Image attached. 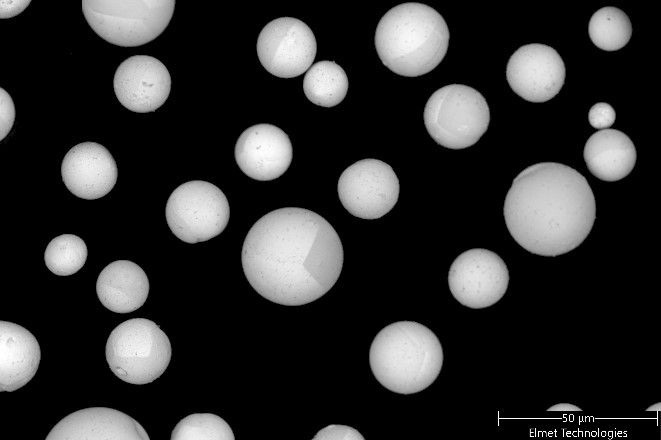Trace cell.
I'll return each mask as SVG.
<instances>
[{
	"mask_svg": "<svg viewBox=\"0 0 661 440\" xmlns=\"http://www.w3.org/2000/svg\"><path fill=\"white\" fill-rule=\"evenodd\" d=\"M343 246L332 225L299 207L273 210L257 220L242 247L244 274L265 299L300 306L326 294L343 267Z\"/></svg>",
	"mask_w": 661,
	"mask_h": 440,
	"instance_id": "obj_1",
	"label": "cell"
},
{
	"mask_svg": "<svg viewBox=\"0 0 661 440\" xmlns=\"http://www.w3.org/2000/svg\"><path fill=\"white\" fill-rule=\"evenodd\" d=\"M503 214L513 239L528 252L555 257L577 248L596 219L586 178L574 168L541 162L521 171L507 192Z\"/></svg>",
	"mask_w": 661,
	"mask_h": 440,
	"instance_id": "obj_2",
	"label": "cell"
},
{
	"mask_svg": "<svg viewBox=\"0 0 661 440\" xmlns=\"http://www.w3.org/2000/svg\"><path fill=\"white\" fill-rule=\"evenodd\" d=\"M449 38L448 26L439 12L426 4L408 2L382 16L374 42L381 62L389 70L418 77L441 63Z\"/></svg>",
	"mask_w": 661,
	"mask_h": 440,
	"instance_id": "obj_3",
	"label": "cell"
},
{
	"mask_svg": "<svg viewBox=\"0 0 661 440\" xmlns=\"http://www.w3.org/2000/svg\"><path fill=\"white\" fill-rule=\"evenodd\" d=\"M443 359L435 333L414 321L387 325L377 333L369 351L370 367L378 382L404 395L429 387L439 376Z\"/></svg>",
	"mask_w": 661,
	"mask_h": 440,
	"instance_id": "obj_4",
	"label": "cell"
},
{
	"mask_svg": "<svg viewBox=\"0 0 661 440\" xmlns=\"http://www.w3.org/2000/svg\"><path fill=\"white\" fill-rule=\"evenodd\" d=\"M105 356L109 368L120 380L143 385L165 372L172 348L169 338L155 322L133 318L110 333Z\"/></svg>",
	"mask_w": 661,
	"mask_h": 440,
	"instance_id": "obj_5",
	"label": "cell"
},
{
	"mask_svg": "<svg viewBox=\"0 0 661 440\" xmlns=\"http://www.w3.org/2000/svg\"><path fill=\"white\" fill-rule=\"evenodd\" d=\"M174 0H83L92 30L107 42L136 47L157 38L168 26Z\"/></svg>",
	"mask_w": 661,
	"mask_h": 440,
	"instance_id": "obj_6",
	"label": "cell"
},
{
	"mask_svg": "<svg viewBox=\"0 0 661 440\" xmlns=\"http://www.w3.org/2000/svg\"><path fill=\"white\" fill-rule=\"evenodd\" d=\"M423 118L427 132L437 144L458 150L474 145L485 134L490 110L476 89L450 84L429 97Z\"/></svg>",
	"mask_w": 661,
	"mask_h": 440,
	"instance_id": "obj_7",
	"label": "cell"
},
{
	"mask_svg": "<svg viewBox=\"0 0 661 440\" xmlns=\"http://www.w3.org/2000/svg\"><path fill=\"white\" fill-rule=\"evenodd\" d=\"M166 221L183 242L195 244L221 234L230 218L225 194L214 184L193 180L179 185L169 196Z\"/></svg>",
	"mask_w": 661,
	"mask_h": 440,
	"instance_id": "obj_8",
	"label": "cell"
},
{
	"mask_svg": "<svg viewBox=\"0 0 661 440\" xmlns=\"http://www.w3.org/2000/svg\"><path fill=\"white\" fill-rule=\"evenodd\" d=\"M399 180L392 167L378 159H362L341 174L337 191L353 216L373 220L386 215L399 197Z\"/></svg>",
	"mask_w": 661,
	"mask_h": 440,
	"instance_id": "obj_9",
	"label": "cell"
},
{
	"mask_svg": "<svg viewBox=\"0 0 661 440\" xmlns=\"http://www.w3.org/2000/svg\"><path fill=\"white\" fill-rule=\"evenodd\" d=\"M509 271L495 252L474 248L461 253L450 266L448 285L462 305L482 309L497 303L507 291Z\"/></svg>",
	"mask_w": 661,
	"mask_h": 440,
	"instance_id": "obj_10",
	"label": "cell"
},
{
	"mask_svg": "<svg viewBox=\"0 0 661 440\" xmlns=\"http://www.w3.org/2000/svg\"><path fill=\"white\" fill-rule=\"evenodd\" d=\"M317 43L310 27L293 17L267 23L257 39L262 66L279 78H294L307 72L316 57Z\"/></svg>",
	"mask_w": 661,
	"mask_h": 440,
	"instance_id": "obj_11",
	"label": "cell"
},
{
	"mask_svg": "<svg viewBox=\"0 0 661 440\" xmlns=\"http://www.w3.org/2000/svg\"><path fill=\"white\" fill-rule=\"evenodd\" d=\"M565 64L551 46L531 43L519 47L509 58L506 79L510 88L532 103L547 102L564 85Z\"/></svg>",
	"mask_w": 661,
	"mask_h": 440,
	"instance_id": "obj_12",
	"label": "cell"
},
{
	"mask_svg": "<svg viewBox=\"0 0 661 440\" xmlns=\"http://www.w3.org/2000/svg\"><path fill=\"white\" fill-rule=\"evenodd\" d=\"M171 76L166 66L155 57L134 55L117 68L113 87L119 102L137 113L153 112L167 100Z\"/></svg>",
	"mask_w": 661,
	"mask_h": 440,
	"instance_id": "obj_13",
	"label": "cell"
},
{
	"mask_svg": "<svg viewBox=\"0 0 661 440\" xmlns=\"http://www.w3.org/2000/svg\"><path fill=\"white\" fill-rule=\"evenodd\" d=\"M234 154L237 165L246 176L258 181H271L289 168L293 148L289 136L282 129L261 123L241 133Z\"/></svg>",
	"mask_w": 661,
	"mask_h": 440,
	"instance_id": "obj_14",
	"label": "cell"
},
{
	"mask_svg": "<svg viewBox=\"0 0 661 440\" xmlns=\"http://www.w3.org/2000/svg\"><path fill=\"white\" fill-rule=\"evenodd\" d=\"M61 176L73 195L94 200L113 189L118 169L107 148L96 142H83L72 147L64 156Z\"/></svg>",
	"mask_w": 661,
	"mask_h": 440,
	"instance_id": "obj_15",
	"label": "cell"
},
{
	"mask_svg": "<svg viewBox=\"0 0 661 440\" xmlns=\"http://www.w3.org/2000/svg\"><path fill=\"white\" fill-rule=\"evenodd\" d=\"M143 426L131 416L112 408L91 407L60 420L46 440H149Z\"/></svg>",
	"mask_w": 661,
	"mask_h": 440,
	"instance_id": "obj_16",
	"label": "cell"
},
{
	"mask_svg": "<svg viewBox=\"0 0 661 440\" xmlns=\"http://www.w3.org/2000/svg\"><path fill=\"white\" fill-rule=\"evenodd\" d=\"M41 350L26 328L0 321V391L12 392L26 385L36 374Z\"/></svg>",
	"mask_w": 661,
	"mask_h": 440,
	"instance_id": "obj_17",
	"label": "cell"
},
{
	"mask_svg": "<svg viewBox=\"0 0 661 440\" xmlns=\"http://www.w3.org/2000/svg\"><path fill=\"white\" fill-rule=\"evenodd\" d=\"M97 296L102 305L115 313H130L147 300L149 280L144 270L129 260L108 264L96 282Z\"/></svg>",
	"mask_w": 661,
	"mask_h": 440,
	"instance_id": "obj_18",
	"label": "cell"
},
{
	"mask_svg": "<svg viewBox=\"0 0 661 440\" xmlns=\"http://www.w3.org/2000/svg\"><path fill=\"white\" fill-rule=\"evenodd\" d=\"M583 157L592 175L606 182L623 179L633 170L637 152L632 140L617 129L593 133L585 143Z\"/></svg>",
	"mask_w": 661,
	"mask_h": 440,
	"instance_id": "obj_19",
	"label": "cell"
},
{
	"mask_svg": "<svg viewBox=\"0 0 661 440\" xmlns=\"http://www.w3.org/2000/svg\"><path fill=\"white\" fill-rule=\"evenodd\" d=\"M349 88L343 68L334 61L313 64L305 73L303 91L307 99L321 107H334L345 98Z\"/></svg>",
	"mask_w": 661,
	"mask_h": 440,
	"instance_id": "obj_20",
	"label": "cell"
},
{
	"mask_svg": "<svg viewBox=\"0 0 661 440\" xmlns=\"http://www.w3.org/2000/svg\"><path fill=\"white\" fill-rule=\"evenodd\" d=\"M588 34L599 49L617 51L630 41L632 24L624 11L617 7L606 6L591 16Z\"/></svg>",
	"mask_w": 661,
	"mask_h": 440,
	"instance_id": "obj_21",
	"label": "cell"
},
{
	"mask_svg": "<svg viewBox=\"0 0 661 440\" xmlns=\"http://www.w3.org/2000/svg\"><path fill=\"white\" fill-rule=\"evenodd\" d=\"M87 255V246L80 237L62 234L49 242L44 260L47 268L55 275L69 276L84 266Z\"/></svg>",
	"mask_w": 661,
	"mask_h": 440,
	"instance_id": "obj_22",
	"label": "cell"
},
{
	"mask_svg": "<svg viewBox=\"0 0 661 440\" xmlns=\"http://www.w3.org/2000/svg\"><path fill=\"white\" fill-rule=\"evenodd\" d=\"M171 440H234L229 424L212 413H195L180 420L171 433Z\"/></svg>",
	"mask_w": 661,
	"mask_h": 440,
	"instance_id": "obj_23",
	"label": "cell"
},
{
	"mask_svg": "<svg viewBox=\"0 0 661 440\" xmlns=\"http://www.w3.org/2000/svg\"><path fill=\"white\" fill-rule=\"evenodd\" d=\"M616 119L614 108L605 102L594 104L588 112L589 124L599 130L610 128Z\"/></svg>",
	"mask_w": 661,
	"mask_h": 440,
	"instance_id": "obj_24",
	"label": "cell"
},
{
	"mask_svg": "<svg viewBox=\"0 0 661 440\" xmlns=\"http://www.w3.org/2000/svg\"><path fill=\"white\" fill-rule=\"evenodd\" d=\"M313 440H364V437L355 428L332 424L318 431Z\"/></svg>",
	"mask_w": 661,
	"mask_h": 440,
	"instance_id": "obj_25",
	"label": "cell"
},
{
	"mask_svg": "<svg viewBox=\"0 0 661 440\" xmlns=\"http://www.w3.org/2000/svg\"><path fill=\"white\" fill-rule=\"evenodd\" d=\"M15 120V105L8 92L0 88V140L10 132Z\"/></svg>",
	"mask_w": 661,
	"mask_h": 440,
	"instance_id": "obj_26",
	"label": "cell"
},
{
	"mask_svg": "<svg viewBox=\"0 0 661 440\" xmlns=\"http://www.w3.org/2000/svg\"><path fill=\"white\" fill-rule=\"evenodd\" d=\"M30 2V0H1L0 18L7 19L20 14Z\"/></svg>",
	"mask_w": 661,
	"mask_h": 440,
	"instance_id": "obj_27",
	"label": "cell"
},
{
	"mask_svg": "<svg viewBox=\"0 0 661 440\" xmlns=\"http://www.w3.org/2000/svg\"><path fill=\"white\" fill-rule=\"evenodd\" d=\"M547 411H552V412H576V411H582L581 408L577 407L574 404L570 403H559L555 404L552 407L548 408Z\"/></svg>",
	"mask_w": 661,
	"mask_h": 440,
	"instance_id": "obj_28",
	"label": "cell"
},
{
	"mask_svg": "<svg viewBox=\"0 0 661 440\" xmlns=\"http://www.w3.org/2000/svg\"><path fill=\"white\" fill-rule=\"evenodd\" d=\"M659 411L660 410V403H656L654 406L649 407L647 411Z\"/></svg>",
	"mask_w": 661,
	"mask_h": 440,
	"instance_id": "obj_29",
	"label": "cell"
}]
</instances>
